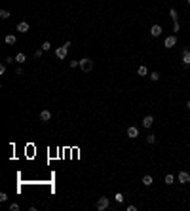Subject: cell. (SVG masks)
Segmentation results:
<instances>
[{
    "instance_id": "cell-26",
    "label": "cell",
    "mask_w": 190,
    "mask_h": 211,
    "mask_svg": "<svg viewBox=\"0 0 190 211\" xmlns=\"http://www.w3.org/2000/svg\"><path fill=\"white\" fill-rule=\"evenodd\" d=\"M186 109H190V101H188V103H186Z\"/></svg>"
},
{
    "instance_id": "cell-24",
    "label": "cell",
    "mask_w": 190,
    "mask_h": 211,
    "mask_svg": "<svg viewBox=\"0 0 190 211\" xmlns=\"http://www.w3.org/2000/svg\"><path fill=\"white\" fill-rule=\"evenodd\" d=\"M10 209H12V211H19V203H12Z\"/></svg>"
},
{
    "instance_id": "cell-19",
    "label": "cell",
    "mask_w": 190,
    "mask_h": 211,
    "mask_svg": "<svg viewBox=\"0 0 190 211\" xmlns=\"http://www.w3.org/2000/svg\"><path fill=\"white\" fill-rule=\"evenodd\" d=\"M173 183H175L173 175H165V185H173Z\"/></svg>"
},
{
    "instance_id": "cell-6",
    "label": "cell",
    "mask_w": 190,
    "mask_h": 211,
    "mask_svg": "<svg viewBox=\"0 0 190 211\" xmlns=\"http://www.w3.org/2000/svg\"><path fill=\"white\" fill-rule=\"evenodd\" d=\"M152 124H154V116H145L143 118V128H146V129H148V128H152Z\"/></svg>"
},
{
    "instance_id": "cell-18",
    "label": "cell",
    "mask_w": 190,
    "mask_h": 211,
    "mask_svg": "<svg viewBox=\"0 0 190 211\" xmlns=\"http://www.w3.org/2000/svg\"><path fill=\"white\" fill-rule=\"evenodd\" d=\"M10 15H12V13H10L8 10H0V17H2V19H8Z\"/></svg>"
},
{
    "instance_id": "cell-2",
    "label": "cell",
    "mask_w": 190,
    "mask_h": 211,
    "mask_svg": "<svg viewBox=\"0 0 190 211\" xmlns=\"http://www.w3.org/2000/svg\"><path fill=\"white\" fill-rule=\"evenodd\" d=\"M95 207H97V211H105V209L108 207V198H105V196H103V198H99V200H97V203H95Z\"/></svg>"
},
{
    "instance_id": "cell-14",
    "label": "cell",
    "mask_w": 190,
    "mask_h": 211,
    "mask_svg": "<svg viewBox=\"0 0 190 211\" xmlns=\"http://www.w3.org/2000/svg\"><path fill=\"white\" fill-rule=\"evenodd\" d=\"M169 15H171V19H173V23H177V21H179V15H177V10H175V8L169 10Z\"/></svg>"
},
{
    "instance_id": "cell-9",
    "label": "cell",
    "mask_w": 190,
    "mask_h": 211,
    "mask_svg": "<svg viewBox=\"0 0 190 211\" xmlns=\"http://www.w3.org/2000/svg\"><path fill=\"white\" fill-rule=\"evenodd\" d=\"M162 31H164V29H162L160 25H152V27H150V34H152V36H160Z\"/></svg>"
},
{
    "instance_id": "cell-20",
    "label": "cell",
    "mask_w": 190,
    "mask_h": 211,
    "mask_svg": "<svg viewBox=\"0 0 190 211\" xmlns=\"http://www.w3.org/2000/svg\"><path fill=\"white\" fill-rule=\"evenodd\" d=\"M114 200H116L118 203H122V202H124V194H122V192H116V196H114Z\"/></svg>"
},
{
    "instance_id": "cell-11",
    "label": "cell",
    "mask_w": 190,
    "mask_h": 211,
    "mask_svg": "<svg viewBox=\"0 0 190 211\" xmlns=\"http://www.w3.org/2000/svg\"><path fill=\"white\" fill-rule=\"evenodd\" d=\"M182 65L185 67L190 65V50H185V53H182Z\"/></svg>"
},
{
    "instance_id": "cell-23",
    "label": "cell",
    "mask_w": 190,
    "mask_h": 211,
    "mask_svg": "<svg viewBox=\"0 0 190 211\" xmlns=\"http://www.w3.org/2000/svg\"><path fill=\"white\" fill-rule=\"evenodd\" d=\"M173 31H175V32H179V31H181V25H179V21H177V23H173Z\"/></svg>"
},
{
    "instance_id": "cell-5",
    "label": "cell",
    "mask_w": 190,
    "mask_h": 211,
    "mask_svg": "<svg viewBox=\"0 0 190 211\" xmlns=\"http://www.w3.org/2000/svg\"><path fill=\"white\" fill-rule=\"evenodd\" d=\"M179 183L181 185H186V183H190V173L188 171H179Z\"/></svg>"
},
{
    "instance_id": "cell-16",
    "label": "cell",
    "mask_w": 190,
    "mask_h": 211,
    "mask_svg": "<svg viewBox=\"0 0 190 211\" xmlns=\"http://www.w3.org/2000/svg\"><path fill=\"white\" fill-rule=\"evenodd\" d=\"M15 61L19 63V65H21V63H25V61H27V57H25V53H17V55H15Z\"/></svg>"
},
{
    "instance_id": "cell-15",
    "label": "cell",
    "mask_w": 190,
    "mask_h": 211,
    "mask_svg": "<svg viewBox=\"0 0 190 211\" xmlns=\"http://www.w3.org/2000/svg\"><path fill=\"white\" fill-rule=\"evenodd\" d=\"M137 74L139 76H146V74H148V69H146V67H139L137 69Z\"/></svg>"
},
{
    "instance_id": "cell-22",
    "label": "cell",
    "mask_w": 190,
    "mask_h": 211,
    "mask_svg": "<svg viewBox=\"0 0 190 211\" xmlns=\"http://www.w3.org/2000/svg\"><path fill=\"white\" fill-rule=\"evenodd\" d=\"M154 141H156V135H148V137H146V143H148V145H152Z\"/></svg>"
},
{
    "instance_id": "cell-25",
    "label": "cell",
    "mask_w": 190,
    "mask_h": 211,
    "mask_svg": "<svg viewBox=\"0 0 190 211\" xmlns=\"http://www.w3.org/2000/svg\"><path fill=\"white\" fill-rule=\"evenodd\" d=\"M6 200H8V194L2 192V194H0V202H6Z\"/></svg>"
},
{
    "instance_id": "cell-3",
    "label": "cell",
    "mask_w": 190,
    "mask_h": 211,
    "mask_svg": "<svg viewBox=\"0 0 190 211\" xmlns=\"http://www.w3.org/2000/svg\"><path fill=\"white\" fill-rule=\"evenodd\" d=\"M67 53H68V48L63 44L61 48H57V50H55V57H57V59H65V57H67Z\"/></svg>"
},
{
    "instance_id": "cell-10",
    "label": "cell",
    "mask_w": 190,
    "mask_h": 211,
    "mask_svg": "<svg viewBox=\"0 0 190 211\" xmlns=\"http://www.w3.org/2000/svg\"><path fill=\"white\" fill-rule=\"evenodd\" d=\"M29 29H31V27H29V23H27V21H21V23L17 25V31H19V32H29Z\"/></svg>"
},
{
    "instance_id": "cell-8",
    "label": "cell",
    "mask_w": 190,
    "mask_h": 211,
    "mask_svg": "<svg viewBox=\"0 0 190 211\" xmlns=\"http://www.w3.org/2000/svg\"><path fill=\"white\" fill-rule=\"evenodd\" d=\"M40 120H42V122H50V120H52V112H50V110H42V112H40Z\"/></svg>"
},
{
    "instance_id": "cell-4",
    "label": "cell",
    "mask_w": 190,
    "mask_h": 211,
    "mask_svg": "<svg viewBox=\"0 0 190 211\" xmlns=\"http://www.w3.org/2000/svg\"><path fill=\"white\" fill-rule=\"evenodd\" d=\"M164 46L167 48V50L175 48V46H177V36H175V34H173V36H167V38L164 40Z\"/></svg>"
},
{
    "instance_id": "cell-17",
    "label": "cell",
    "mask_w": 190,
    "mask_h": 211,
    "mask_svg": "<svg viewBox=\"0 0 190 211\" xmlns=\"http://www.w3.org/2000/svg\"><path fill=\"white\" fill-rule=\"evenodd\" d=\"M48 50H52V44H50V42H42V52H48Z\"/></svg>"
},
{
    "instance_id": "cell-12",
    "label": "cell",
    "mask_w": 190,
    "mask_h": 211,
    "mask_svg": "<svg viewBox=\"0 0 190 211\" xmlns=\"http://www.w3.org/2000/svg\"><path fill=\"white\" fill-rule=\"evenodd\" d=\"M15 42H17V38H15V34H8V36H6V44H15Z\"/></svg>"
},
{
    "instance_id": "cell-27",
    "label": "cell",
    "mask_w": 190,
    "mask_h": 211,
    "mask_svg": "<svg viewBox=\"0 0 190 211\" xmlns=\"http://www.w3.org/2000/svg\"><path fill=\"white\" fill-rule=\"evenodd\" d=\"M186 2H188V6H190V0H186Z\"/></svg>"
},
{
    "instance_id": "cell-13",
    "label": "cell",
    "mask_w": 190,
    "mask_h": 211,
    "mask_svg": "<svg viewBox=\"0 0 190 211\" xmlns=\"http://www.w3.org/2000/svg\"><path fill=\"white\" fill-rule=\"evenodd\" d=\"M152 183H154V181H152L150 175H145V177H143V185H145V186H150Z\"/></svg>"
},
{
    "instance_id": "cell-21",
    "label": "cell",
    "mask_w": 190,
    "mask_h": 211,
    "mask_svg": "<svg viewBox=\"0 0 190 211\" xmlns=\"http://www.w3.org/2000/svg\"><path fill=\"white\" fill-rule=\"evenodd\" d=\"M150 80L152 82H158L160 80V72H150Z\"/></svg>"
},
{
    "instance_id": "cell-1",
    "label": "cell",
    "mask_w": 190,
    "mask_h": 211,
    "mask_svg": "<svg viewBox=\"0 0 190 211\" xmlns=\"http://www.w3.org/2000/svg\"><path fill=\"white\" fill-rule=\"evenodd\" d=\"M80 69L84 70V72H89V70L93 69V61H91L89 57H84V59H80Z\"/></svg>"
},
{
    "instance_id": "cell-7",
    "label": "cell",
    "mask_w": 190,
    "mask_h": 211,
    "mask_svg": "<svg viewBox=\"0 0 190 211\" xmlns=\"http://www.w3.org/2000/svg\"><path fill=\"white\" fill-rule=\"evenodd\" d=\"M128 137H131V139L139 137V128H135V126H129V128H128Z\"/></svg>"
}]
</instances>
